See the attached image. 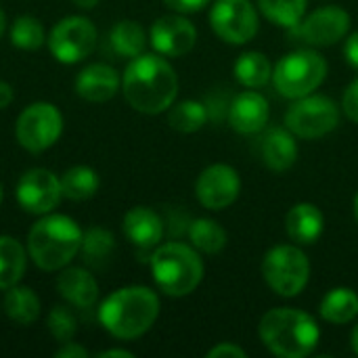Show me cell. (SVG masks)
<instances>
[{"label":"cell","instance_id":"obj_1","mask_svg":"<svg viewBox=\"0 0 358 358\" xmlns=\"http://www.w3.org/2000/svg\"><path fill=\"white\" fill-rule=\"evenodd\" d=\"M122 86L132 109L157 115L172 107L178 92V78L164 57L138 55L126 67Z\"/></svg>","mask_w":358,"mask_h":358},{"label":"cell","instance_id":"obj_2","mask_svg":"<svg viewBox=\"0 0 358 358\" xmlns=\"http://www.w3.org/2000/svg\"><path fill=\"white\" fill-rule=\"evenodd\" d=\"M159 315V298L153 289L132 285L113 292L99 308L101 325L117 340H136L147 334Z\"/></svg>","mask_w":358,"mask_h":358},{"label":"cell","instance_id":"obj_3","mask_svg":"<svg viewBox=\"0 0 358 358\" xmlns=\"http://www.w3.org/2000/svg\"><path fill=\"white\" fill-rule=\"evenodd\" d=\"M258 334L262 344L281 358L313 355L321 338L317 321L308 313L296 308L268 310L258 325Z\"/></svg>","mask_w":358,"mask_h":358},{"label":"cell","instance_id":"obj_4","mask_svg":"<svg viewBox=\"0 0 358 358\" xmlns=\"http://www.w3.org/2000/svg\"><path fill=\"white\" fill-rule=\"evenodd\" d=\"M82 229L63 214L40 218L27 235V252L42 271H59L69 264L82 248Z\"/></svg>","mask_w":358,"mask_h":358},{"label":"cell","instance_id":"obj_5","mask_svg":"<svg viewBox=\"0 0 358 358\" xmlns=\"http://www.w3.org/2000/svg\"><path fill=\"white\" fill-rule=\"evenodd\" d=\"M151 273L157 287L172 298L189 296L203 279V262L199 254L178 241L159 245L151 256Z\"/></svg>","mask_w":358,"mask_h":358},{"label":"cell","instance_id":"obj_6","mask_svg":"<svg viewBox=\"0 0 358 358\" xmlns=\"http://www.w3.org/2000/svg\"><path fill=\"white\" fill-rule=\"evenodd\" d=\"M327 76V61L315 50L285 55L273 69L275 88L287 99H302L317 90Z\"/></svg>","mask_w":358,"mask_h":358},{"label":"cell","instance_id":"obj_7","mask_svg":"<svg viewBox=\"0 0 358 358\" xmlns=\"http://www.w3.org/2000/svg\"><path fill=\"white\" fill-rule=\"evenodd\" d=\"M262 275L268 287L283 296H298L310 279V262L296 245H277L266 252L262 260Z\"/></svg>","mask_w":358,"mask_h":358},{"label":"cell","instance_id":"obj_8","mask_svg":"<svg viewBox=\"0 0 358 358\" xmlns=\"http://www.w3.org/2000/svg\"><path fill=\"white\" fill-rule=\"evenodd\" d=\"M340 124V107L321 94H306L296 99V103L285 113V126L300 138H321L336 130Z\"/></svg>","mask_w":358,"mask_h":358},{"label":"cell","instance_id":"obj_9","mask_svg":"<svg viewBox=\"0 0 358 358\" xmlns=\"http://www.w3.org/2000/svg\"><path fill=\"white\" fill-rule=\"evenodd\" d=\"M63 132L61 111L52 103H31L17 120L15 134L23 149L42 153L50 149Z\"/></svg>","mask_w":358,"mask_h":358},{"label":"cell","instance_id":"obj_10","mask_svg":"<svg viewBox=\"0 0 358 358\" xmlns=\"http://www.w3.org/2000/svg\"><path fill=\"white\" fill-rule=\"evenodd\" d=\"M96 46V27L90 19L73 15L61 19L50 36H48V48L52 57L59 63L73 65L86 59Z\"/></svg>","mask_w":358,"mask_h":358},{"label":"cell","instance_id":"obj_11","mask_svg":"<svg viewBox=\"0 0 358 358\" xmlns=\"http://www.w3.org/2000/svg\"><path fill=\"white\" fill-rule=\"evenodd\" d=\"M210 23L216 36L229 44H245L258 34V13L250 0H216Z\"/></svg>","mask_w":358,"mask_h":358},{"label":"cell","instance_id":"obj_12","mask_svg":"<svg viewBox=\"0 0 358 358\" xmlns=\"http://www.w3.org/2000/svg\"><path fill=\"white\" fill-rule=\"evenodd\" d=\"M294 34L313 46H331L346 38L350 29V15L342 6H323L302 17L298 25L292 27Z\"/></svg>","mask_w":358,"mask_h":358},{"label":"cell","instance_id":"obj_13","mask_svg":"<svg viewBox=\"0 0 358 358\" xmlns=\"http://www.w3.org/2000/svg\"><path fill=\"white\" fill-rule=\"evenodd\" d=\"M61 197V178H57L50 170H27L17 182V201L29 214H48L59 206Z\"/></svg>","mask_w":358,"mask_h":358},{"label":"cell","instance_id":"obj_14","mask_svg":"<svg viewBox=\"0 0 358 358\" xmlns=\"http://www.w3.org/2000/svg\"><path fill=\"white\" fill-rule=\"evenodd\" d=\"M241 191V178L229 164H214L206 168L195 185L197 199L208 210H224L233 206Z\"/></svg>","mask_w":358,"mask_h":358},{"label":"cell","instance_id":"obj_15","mask_svg":"<svg viewBox=\"0 0 358 358\" xmlns=\"http://www.w3.org/2000/svg\"><path fill=\"white\" fill-rule=\"evenodd\" d=\"M151 44L164 57H182L187 55L197 40L195 25L180 15L159 17L151 25Z\"/></svg>","mask_w":358,"mask_h":358},{"label":"cell","instance_id":"obj_16","mask_svg":"<svg viewBox=\"0 0 358 358\" xmlns=\"http://www.w3.org/2000/svg\"><path fill=\"white\" fill-rule=\"evenodd\" d=\"M268 117H271L268 101L256 90H245L237 94L229 107V124L239 134L260 132L268 124Z\"/></svg>","mask_w":358,"mask_h":358},{"label":"cell","instance_id":"obj_17","mask_svg":"<svg viewBox=\"0 0 358 358\" xmlns=\"http://www.w3.org/2000/svg\"><path fill=\"white\" fill-rule=\"evenodd\" d=\"M260 157L264 166L273 172H285L289 170L298 159V145L294 138V132L287 128H271L262 134L258 143Z\"/></svg>","mask_w":358,"mask_h":358},{"label":"cell","instance_id":"obj_18","mask_svg":"<svg viewBox=\"0 0 358 358\" xmlns=\"http://www.w3.org/2000/svg\"><path fill=\"white\" fill-rule=\"evenodd\" d=\"M120 78L113 67L105 63H92L84 67L76 78V92L90 103H105L115 96Z\"/></svg>","mask_w":358,"mask_h":358},{"label":"cell","instance_id":"obj_19","mask_svg":"<svg viewBox=\"0 0 358 358\" xmlns=\"http://www.w3.org/2000/svg\"><path fill=\"white\" fill-rule=\"evenodd\" d=\"M124 235L136 248H155L164 237V220L151 208L136 206L124 216Z\"/></svg>","mask_w":358,"mask_h":358},{"label":"cell","instance_id":"obj_20","mask_svg":"<svg viewBox=\"0 0 358 358\" xmlns=\"http://www.w3.org/2000/svg\"><path fill=\"white\" fill-rule=\"evenodd\" d=\"M325 229L323 212L315 203H296L285 216V231L287 237L300 245L315 243Z\"/></svg>","mask_w":358,"mask_h":358},{"label":"cell","instance_id":"obj_21","mask_svg":"<svg viewBox=\"0 0 358 358\" xmlns=\"http://www.w3.org/2000/svg\"><path fill=\"white\" fill-rule=\"evenodd\" d=\"M59 294L78 308H90L99 298V285L94 277L84 268H67L57 279Z\"/></svg>","mask_w":358,"mask_h":358},{"label":"cell","instance_id":"obj_22","mask_svg":"<svg viewBox=\"0 0 358 358\" xmlns=\"http://www.w3.org/2000/svg\"><path fill=\"white\" fill-rule=\"evenodd\" d=\"M321 317L334 325H346L358 317V294L348 287L331 289L321 302Z\"/></svg>","mask_w":358,"mask_h":358},{"label":"cell","instance_id":"obj_23","mask_svg":"<svg viewBox=\"0 0 358 358\" xmlns=\"http://www.w3.org/2000/svg\"><path fill=\"white\" fill-rule=\"evenodd\" d=\"M25 250L8 235H0V289L17 285L25 273Z\"/></svg>","mask_w":358,"mask_h":358},{"label":"cell","instance_id":"obj_24","mask_svg":"<svg viewBox=\"0 0 358 358\" xmlns=\"http://www.w3.org/2000/svg\"><path fill=\"white\" fill-rule=\"evenodd\" d=\"M4 310L10 321L19 325H31L40 317V300L29 287H8L4 296Z\"/></svg>","mask_w":358,"mask_h":358},{"label":"cell","instance_id":"obj_25","mask_svg":"<svg viewBox=\"0 0 358 358\" xmlns=\"http://www.w3.org/2000/svg\"><path fill=\"white\" fill-rule=\"evenodd\" d=\"M109 42L120 57L134 59V57L143 55V50L147 46V36H145V29L136 21L124 19L111 27Z\"/></svg>","mask_w":358,"mask_h":358},{"label":"cell","instance_id":"obj_26","mask_svg":"<svg viewBox=\"0 0 358 358\" xmlns=\"http://www.w3.org/2000/svg\"><path fill=\"white\" fill-rule=\"evenodd\" d=\"M235 78L248 88H262L273 78V65L262 52H243L235 63Z\"/></svg>","mask_w":358,"mask_h":358},{"label":"cell","instance_id":"obj_27","mask_svg":"<svg viewBox=\"0 0 358 358\" xmlns=\"http://www.w3.org/2000/svg\"><path fill=\"white\" fill-rule=\"evenodd\" d=\"M61 191L71 201L90 199L99 191V176L88 166H73L61 176Z\"/></svg>","mask_w":358,"mask_h":358},{"label":"cell","instance_id":"obj_28","mask_svg":"<svg viewBox=\"0 0 358 358\" xmlns=\"http://www.w3.org/2000/svg\"><path fill=\"white\" fill-rule=\"evenodd\" d=\"M191 243L197 252L218 254L227 245V231L212 218H197L189 227Z\"/></svg>","mask_w":358,"mask_h":358},{"label":"cell","instance_id":"obj_29","mask_svg":"<svg viewBox=\"0 0 358 358\" xmlns=\"http://www.w3.org/2000/svg\"><path fill=\"white\" fill-rule=\"evenodd\" d=\"M113 250H115V239L107 229L94 227L90 231H86L82 237L80 252L84 256V262L90 266H103L111 258Z\"/></svg>","mask_w":358,"mask_h":358},{"label":"cell","instance_id":"obj_30","mask_svg":"<svg viewBox=\"0 0 358 358\" xmlns=\"http://www.w3.org/2000/svg\"><path fill=\"white\" fill-rule=\"evenodd\" d=\"M208 120V109L199 101H182L174 105L168 113V124L178 132H197Z\"/></svg>","mask_w":358,"mask_h":358},{"label":"cell","instance_id":"obj_31","mask_svg":"<svg viewBox=\"0 0 358 358\" xmlns=\"http://www.w3.org/2000/svg\"><path fill=\"white\" fill-rule=\"evenodd\" d=\"M308 0H258L264 17L277 25L294 27L302 21Z\"/></svg>","mask_w":358,"mask_h":358},{"label":"cell","instance_id":"obj_32","mask_svg":"<svg viewBox=\"0 0 358 358\" xmlns=\"http://www.w3.org/2000/svg\"><path fill=\"white\" fill-rule=\"evenodd\" d=\"M44 40H46L44 25L31 15L17 17L15 23L10 25V42L21 50H38L44 44Z\"/></svg>","mask_w":358,"mask_h":358},{"label":"cell","instance_id":"obj_33","mask_svg":"<svg viewBox=\"0 0 358 358\" xmlns=\"http://www.w3.org/2000/svg\"><path fill=\"white\" fill-rule=\"evenodd\" d=\"M46 325H48V331L52 334V338H55L59 344L71 342L73 336H76V329H78L76 317H73L71 310L65 308V306H55V308L50 310V315H48Z\"/></svg>","mask_w":358,"mask_h":358},{"label":"cell","instance_id":"obj_34","mask_svg":"<svg viewBox=\"0 0 358 358\" xmlns=\"http://www.w3.org/2000/svg\"><path fill=\"white\" fill-rule=\"evenodd\" d=\"M342 107H344V113H346L355 124H358V78L346 88Z\"/></svg>","mask_w":358,"mask_h":358},{"label":"cell","instance_id":"obj_35","mask_svg":"<svg viewBox=\"0 0 358 358\" xmlns=\"http://www.w3.org/2000/svg\"><path fill=\"white\" fill-rule=\"evenodd\" d=\"M208 357L210 358H245L248 357V352H245L241 346L227 342V344H218V346H214V348L208 352Z\"/></svg>","mask_w":358,"mask_h":358},{"label":"cell","instance_id":"obj_36","mask_svg":"<svg viewBox=\"0 0 358 358\" xmlns=\"http://www.w3.org/2000/svg\"><path fill=\"white\" fill-rule=\"evenodd\" d=\"M164 2H166V6H170L176 13H197L210 0H164Z\"/></svg>","mask_w":358,"mask_h":358},{"label":"cell","instance_id":"obj_37","mask_svg":"<svg viewBox=\"0 0 358 358\" xmlns=\"http://www.w3.org/2000/svg\"><path fill=\"white\" fill-rule=\"evenodd\" d=\"M88 357V350L82 348L76 342H65L59 350H57V358H84Z\"/></svg>","mask_w":358,"mask_h":358},{"label":"cell","instance_id":"obj_38","mask_svg":"<svg viewBox=\"0 0 358 358\" xmlns=\"http://www.w3.org/2000/svg\"><path fill=\"white\" fill-rule=\"evenodd\" d=\"M344 55H346V61L358 69V31L357 34H352L348 40H346V44H344Z\"/></svg>","mask_w":358,"mask_h":358},{"label":"cell","instance_id":"obj_39","mask_svg":"<svg viewBox=\"0 0 358 358\" xmlns=\"http://www.w3.org/2000/svg\"><path fill=\"white\" fill-rule=\"evenodd\" d=\"M13 96H15V94H13L10 84H6V82L0 80V109H6V107L10 105Z\"/></svg>","mask_w":358,"mask_h":358},{"label":"cell","instance_id":"obj_40","mask_svg":"<svg viewBox=\"0 0 358 358\" xmlns=\"http://www.w3.org/2000/svg\"><path fill=\"white\" fill-rule=\"evenodd\" d=\"M99 357H122V358H132L134 355L130 350H105V352H99Z\"/></svg>","mask_w":358,"mask_h":358},{"label":"cell","instance_id":"obj_41","mask_svg":"<svg viewBox=\"0 0 358 358\" xmlns=\"http://www.w3.org/2000/svg\"><path fill=\"white\" fill-rule=\"evenodd\" d=\"M76 6H80V8H84V10H90V8H94L96 4H99V0H71Z\"/></svg>","mask_w":358,"mask_h":358},{"label":"cell","instance_id":"obj_42","mask_svg":"<svg viewBox=\"0 0 358 358\" xmlns=\"http://www.w3.org/2000/svg\"><path fill=\"white\" fill-rule=\"evenodd\" d=\"M4 29H6V17H4V13H2V8H0V38H2Z\"/></svg>","mask_w":358,"mask_h":358},{"label":"cell","instance_id":"obj_43","mask_svg":"<svg viewBox=\"0 0 358 358\" xmlns=\"http://www.w3.org/2000/svg\"><path fill=\"white\" fill-rule=\"evenodd\" d=\"M352 348H355V352L358 355V325L355 327V331H352Z\"/></svg>","mask_w":358,"mask_h":358},{"label":"cell","instance_id":"obj_44","mask_svg":"<svg viewBox=\"0 0 358 358\" xmlns=\"http://www.w3.org/2000/svg\"><path fill=\"white\" fill-rule=\"evenodd\" d=\"M355 216H357V222H358V193H357V197H355Z\"/></svg>","mask_w":358,"mask_h":358},{"label":"cell","instance_id":"obj_45","mask_svg":"<svg viewBox=\"0 0 358 358\" xmlns=\"http://www.w3.org/2000/svg\"><path fill=\"white\" fill-rule=\"evenodd\" d=\"M0 201H2V185H0Z\"/></svg>","mask_w":358,"mask_h":358}]
</instances>
